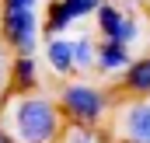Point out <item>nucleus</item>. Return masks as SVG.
<instances>
[{"mask_svg":"<svg viewBox=\"0 0 150 143\" xmlns=\"http://www.w3.org/2000/svg\"><path fill=\"white\" fill-rule=\"evenodd\" d=\"M122 91L129 98H147L150 94V56H133V63L122 70Z\"/></svg>","mask_w":150,"mask_h":143,"instance_id":"obj_9","label":"nucleus"},{"mask_svg":"<svg viewBox=\"0 0 150 143\" xmlns=\"http://www.w3.org/2000/svg\"><path fill=\"white\" fill-rule=\"evenodd\" d=\"M133 63V45L126 42H115V38H98V56H94V70L115 77Z\"/></svg>","mask_w":150,"mask_h":143,"instance_id":"obj_6","label":"nucleus"},{"mask_svg":"<svg viewBox=\"0 0 150 143\" xmlns=\"http://www.w3.org/2000/svg\"><path fill=\"white\" fill-rule=\"evenodd\" d=\"M38 84H42L38 59L35 56H14L11 52V91L28 94V91H38Z\"/></svg>","mask_w":150,"mask_h":143,"instance_id":"obj_8","label":"nucleus"},{"mask_svg":"<svg viewBox=\"0 0 150 143\" xmlns=\"http://www.w3.org/2000/svg\"><path fill=\"white\" fill-rule=\"evenodd\" d=\"M105 129H108L112 143H150V94L119 101L105 122Z\"/></svg>","mask_w":150,"mask_h":143,"instance_id":"obj_4","label":"nucleus"},{"mask_svg":"<svg viewBox=\"0 0 150 143\" xmlns=\"http://www.w3.org/2000/svg\"><path fill=\"white\" fill-rule=\"evenodd\" d=\"M0 11H4V0H0Z\"/></svg>","mask_w":150,"mask_h":143,"instance_id":"obj_14","label":"nucleus"},{"mask_svg":"<svg viewBox=\"0 0 150 143\" xmlns=\"http://www.w3.org/2000/svg\"><path fill=\"white\" fill-rule=\"evenodd\" d=\"M94 56H98V38L91 32L74 35V70L77 73H91L94 70Z\"/></svg>","mask_w":150,"mask_h":143,"instance_id":"obj_10","label":"nucleus"},{"mask_svg":"<svg viewBox=\"0 0 150 143\" xmlns=\"http://www.w3.org/2000/svg\"><path fill=\"white\" fill-rule=\"evenodd\" d=\"M63 122H67V115L59 112L56 98H49L42 91H28L7 105L0 126L18 143H59Z\"/></svg>","mask_w":150,"mask_h":143,"instance_id":"obj_1","label":"nucleus"},{"mask_svg":"<svg viewBox=\"0 0 150 143\" xmlns=\"http://www.w3.org/2000/svg\"><path fill=\"white\" fill-rule=\"evenodd\" d=\"M38 35H42L38 7L4 4V11H0V42L14 56H35L38 52Z\"/></svg>","mask_w":150,"mask_h":143,"instance_id":"obj_3","label":"nucleus"},{"mask_svg":"<svg viewBox=\"0 0 150 143\" xmlns=\"http://www.w3.org/2000/svg\"><path fill=\"white\" fill-rule=\"evenodd\" d=\"M56 105L59 112L70 119V122H80V126H105L108 122V115H112V94H108V87H101V84H94V80H67L63 87H59V94H56Z\"/></svg>","mask_w":150,"mask_h":143,"instance_id":"obj_2","label":"nucleus"},{"mask_svg":"<svg viewBox=\"0 0 150 143\" xmlns=\"http://www.w3.org/2000/svg\"><path fill=\"white\" fill-rule=\"evenodd\" d=\"M101 0H49L42 11V32L45 35H67L77 21L91 18Z\"/></svg>","mask_w":150,"mask_h":143,"instance_id":"obj_5","label":"nucleus"},{"mask_svg":"<svg viewBox=\"0 0 150 143\" xmlns=\"http://www.w3.org/2000/svg\"><path fill=\"white\" fill-rule=\"evenodd\" d=\"M59 143H101V136H98V126H80V122H70V129L63 126Z\"/></svg>","mask_w":150,"mask_h":143,"instance_id":"obj_11","label":"nucleus"},{"mask_svg":"<svg viewBox=\"0 0 150 143\" xmlns=\"http://www.w3.org/2000/svg\"><path fill=\"white\" fill-rule=\"evenodd\" d=\"M147 56H150V52H147Z\"/></svg>","mask_w":150,"mask_h":143,"instance_id":"obj_15","label":"nucleus"},{"mask_svg":"<svg viewBox=\"0 0 150 143\" xmlns=\"http://www.w3.org/2000/svg\"><path fill=\"white\" fill-rule=\"evenodd\" d=\"M112 4H122V7H136V4H143V0H112Z\"/></svg>","mask_w":150,"mask_h":143,"instance_id":"obj_13","label":"nucleus"},{"mask_svg":"<svg viewBox=\"0 0 150 143\" xmlns=\"http://www.w3.org/2000/svg\"><path fill=\"white\" fill-rule=\"evenodd\" d=\"M0 143H18V140H14V136H11V133H7V129L0 126Z\"/></svg>","mask_w":150,"mask_h":143,"instance_id":"obj_12","label":"nucleus"},{"mask_svg":"<svg viewBox=\"0 0 150 143\" xmlns=\"http://www.w3.org/2000/svg\"><path fill=\"white\" fill-rule=\"evenodd\" d=\"M45 63L56 77H74V38L70 35H49L45 42Z\"/></svg>","mask_w":150,"mask_h":143,"instance_id":"obj_7","label":"nucleus"}]
</instances>
